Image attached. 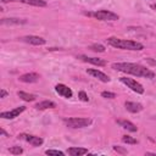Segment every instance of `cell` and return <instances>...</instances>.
Instances as JSON below:
<instances>
[{"mask_svg":"<svg viewBox=\"0 0 156 156\" xmlns=\"http://www.w3.org/2000/svg\"><path fill=\"white\" fill-rule=\"evenodd\" d=\"M112 68L124 72V73H129L136 77H145L149 79L155 78V73L152 71H150L149 68L138 65V63H130V62H115L112 63Z\"/></svg>","mask_w":156,"mask_h":156,"instance_id":"6da1fadb","label":"cell"},{"mask_svg":"<svg viewBox=\"0 0 156 156\" xmlns=\"http://www.w3.org/2000/svg\"><path fill=\"white\" fill-rule=\"evenodd\" d=\"M107 43L110 45H112L113 48L117 49H122V50H132V51H140L144 49V45L141 43L134 41V40H127V39H118L115 37H110L106 39Z\"/></svg>","mask_w":156,"mask_h":156,"instance_id":"7a4b0ae2","label":"cell"},{"mask_svg":"<svg viewBox=\"0 0 156 156\" xmlns=\"http://www.w3.org/2000/svg\"><path fill=\"white\" fill-rule=\"evenodd\" d=\"M63 123L69 128H84L91 124L90 118H80V117H72V118H63Z\"/></svg>","mask_w":156,"mask_h":156,"instance_id":"3957f363","label":"cell"},{"mask_svg":"<svg viewBox=\"0 0 156 156\" xmlns=\"http://www.w3.org/2000/svg\"><path fill=\"white\" fill-rule=\"evenodd\" d=\"M88 16H93L99 21H117L118 20V15L107 10H99L95 12H89L87 13Z\"/></svg>","mask_w":156,"mask_h":156,"instance_id":"277c9868","label":"cell"},{"mask_svg":"<svg viewBox=\"0 0 156 156\" xmlns=\"http://www.w3.org/2000/svg\"><path fill=\"white\" fill-rule=\"evenodd\" d=\"M119 80H121L123 84H126L128 88H130L133 91H135V93H138V94H143V93H144L143 85H141L140 83H138L136 80H134V79H132V78H127V77H121Z\"/></svg>","mask_w":156,"mask_h":156,"instance_id":"5b68a950","label":"cell"},{"mask_svg":"<svg viewBox=\"0 0 156 156\" xmlns=\"http://www.w3.org/2000/svg\"><path fill=\"white\" fill-rule=\"evenodd\" d=\"M24 110H26L24 106H20V107H16V108H13V110H11V111L1 112V113H0V117H1V118H5V119H12V118L17 117L18 115H21Z\"/></svg>","mask_w":156,"mask_h":156,"instance_id":"8992f818","label":"cell"},{"mask_svg":"<svg viewBox=\"0 0 156 156\" xmlns=\"http://www.w3.org/2000/svg\"><path fill=\"white\" fill-rule=\"evenodd\" d=\"M2 4L5 2H22V4H27V5H32V6H38V7H44L46 6V2L44 0H1Z\"/></svg>","mask_w":156,"mask_h":156,"instance_id":"52a82bcc","label":"cell"},{"mask_svg":"<svg viewBox=\"0 0 156 156\" xmlns=\"http://www.w3.org/2000/svg\"><path fill=\"white\" fill-rule=\"evenodd\" d=\"M22 41L32 44V45H44L46 43V40L41 37H37V35H26L23 38H21Z\"/></svg>","mask_w":156,"mask_h":156,"instance_id":"ba28073f","label":"cell"},{"mask_svg":"<svg viewBox=\"0 0 156 156\" xmlns=\"http://www.w3.org/2000/svg\"><path fill=\"white\" fill-rule=\"evenodd\" d=\"M55 90H56V93H57L58 95H61V96H63V98H66V99H69V98H72V95H73L72 90H71L67 85H65V84H56Z\"/></svg>","mask_w":156,"mask_h":156,"instance_id":"9c48e42d","label":"cell"},{"mask_svg":"<svg viewBox=\"0 0 156 156\" xmlns=\"http://www.w3.org/2000/svg\"><path fill=\"white\" fill-rule=\"evenodd\" d=\"M87 72H88V74L93 76L94 78H98L99 80H101V82H104V83H107V82H110V78H108V76H107V74H105L104 72L99 71V69H94V68H90V69H87Z\"/></svg>","mask_w":156,"mask_h":156,"instance_id":"30bf717a","label":"cell"},{"mask_svg":"<svg viewBox=\"0 0 156 156\" xmlns=\"http://www.w3.org/2000/svg\"><path fill=\"white\" fill-rule=\"evenodd\" d=\"M78 58H80L84 62H89L91 65H95V66H105L106 65V62L104 60L98 58V57H89V56H85V55H79Z\"/></svg>","mask_w":156,"mask_h":156,"instance_id":"8fae6325","label":"cell"},{"mask_svg":"<svg viewBox=\"0 0 156 156\" xmlns=\"http://www.w3.org/2000/svg\"><path fill=\"white\" fill-rule=\"evenodd\" d=\"M18 79H20L21 82H23V83H35V82H38V79H39V74H38V73H34V72L24 73V74L20 76Z\"/></svg>","mask_w":156,"mask_h":156,"instance_id":"7c38bea8","label":"cell"},{"mask_svg":"<svg viewBox=\"0 0 156 156\" xmlns=\"http://www.w3.org/2000/svg\"><path fill=\"white\" fill-rule=\"evenodd\" d=\"M18 138L24 139L26 141H28L29 144H32L33 146H40L43 144V139L40 136H35V135H20Z\"/></svg>","mask_w":156,"mask_h":156,"instance_id":"4fadbf2b","label":"cell"},{"mask_svg":"<svg viewBox=\"0 0 156 156\" xmlns=\"http://www.w3.org/2000/svg\"><path fill=\"white\" fill-rule=\"evenodd\" d=\"M124 106H126V108H127L129 112H132V113H136V112H140V111L143 110V105H141V104H139V102L126 101Z\"/></svg>","mask_w":156,"mask_h":156,"instance_id":"5bb4252c","label":"cell"},{"mask_svg":"<svg viewBox=\"0 0 156 156\" xmlns=\"http://www.w3.org/2000/svg\"><path fill=\"white\" fill-rule=\"evenodd\" d=\"M1 24H7V26H13V24H24L27 23V20L23 18H1L0 21Z\"/></svg>","mask_w":156,"mask_h":156,"instance_id":"9a60e30c","label":"cell"},{"mask_svg":"<svg viewBox=\"0 0 156 156\" xmlns=\"http://www.w3.org/2000/svg\"><path fill=\"white\" fill-rule=\"evenodd\" d=\"M117 123H118L121 127H123L124 129L129 130V132H136V130H138L136 126H135L134 123H132V122L127 121V119H118V121H117Z\"/></svg>","mask_w":156,"mask_h":156,"instance_id":"2e32d148","label":"cell"},{"mask_svg":"<svg viewBox=\"0 0 156 156\" xmlns=\"http://www.w3.org/2000/svg\"><path fill=\"white\" fill-rule=\"evenodd\" d=\"M54 107H56V104L50 101V100H44V101H40L35 105L37 110H46V108H54Z\"/></svg>","mask_w":156,"mask_h":156,"instance_id":"e0dca14e","label":"cell"},{"mask_svg":"<svg viewBox=\"0 0 156 156\" xmlns=\"http://www.w3.org/2000/svg\"><path fill=\"white\" fill-rule=\"evenodd\" d=\"M68 154L71 156H83V155L88 154V149H85V147H69Z\"/></svg>","mask_w":156,"mask_h":156,"instance_id":"ac0fdd59","label":"cell"},{"mask_svg":"<svg viewBox=\"0 0 156 156\" xmlns=\"http://www.w3.org/2000/svg\"><path fill=\"white\" fill-rule=\"evenodd\" d=\"M17 95H18L22 100H24V101H34V100L37 99V96H35L34 94H28V93H24V91H18Z\"/></svg>","mask_w":156,"mask_h":156,"instance_id":"d6986e66","label":"cell"},{"mask_svg":"<svg viewBox=\"0 0 156 156\" xmlns=\"http://www.w3.org/2000/svg\"><path fill=\"white\" fill-rule=\"evenodd\" d=\"M89 49H91L93 51H96V52H104L105 51V46L101 44H93L89 46Z\"/></svg>","mask_w":156,"mask_h":156,"instance_id":"ffe728a7","label":"cell"},{"mask_svg":"<svg viewBox=\"0 0 156 156\" xmlns=\"http://www.w3.org/2000/svg\"><path fill=\"white\" fill-rule=\"evenodd\" d=\"M122 141L126 143V144H136V139H134L133 136H129V135H123L122 136Z\"/></svg>","mask_w":156,"mask_h":156,"instance_id":"44dd1931","label":"cell"},{"mask_svg":"<svg viewBox=\"0 0 156 156\" xmlns=\"http://www.w3.org/2000/svg\"><path fill=\"white\" fill-rule=\"evenodd\" d=\"M9 151H10V154H12V155H20V154L23 152V149H22L21 146H11V147L9 149Z\"/></svg>","mask_w":156,"mask_h":156,"instance_id":"7402d4cb","label":"cell"},{"mask_svg":"<svg viewBox=\"0 0 156 156\" xmlns=\"http://www.w3.org/2000/svg\"><path fill=\"white\" fill-rule=\"evenodd\" d=\"M45 154H46V155H56V156H63V155H65L62 151H60V150H52V149L46 150Z\"/></svg>","mask_w":156,"mask_h":156,"instance_id":"603a6c76","label":"cell"},{"mask_svg":"<svg viewBox=\"0 0 156 156\" xmlns=\"http://www.w3.org/2000/svg\"><path fill=\"white\" fill-rule=\"evenodd\" d=\"M101 96L105 98V99H115L116 98V94L115 93H111V91H102L101 93Z\"/></svg>","mask_w":156,"mask_h":156,"instance_id":"cb8c5ba5","label":"cell"},{"mask_svg":"<svg viewBox=\"0 0 156 156\" xmlns=\"http://www.w3.org/2000/svg\"><path fill=\"white\" fill-rule=\"evenodd\" d=\"M78 98H79L82 101H88V100H89V98H88V95L85 94V91H79V93H78Z\"/></svg>","mask_w":156,"mask_h":156,"instance_id":"d4e9b609","label":"cell"},{"mask_svg":"<svg viewBox=\"0 0 156 156\" xmlns=\"http://www.w3.org/2000/svg\"><path fill=\"white\" fill-rule=\"evenodd\" d=\"M113 149H115L116 151L121 152V154H127V150H123V149H121L119 146H113Z\"/></svg>","mask_w":156,"mask_h":156,"instance_id":"484cf974","label":"cell"},{"mask_svg":"<svg viewBox=\"0 0 156 156\" xmlns=\"http://www.w3.org/2000/svg\"><path fill=\"white\" fill-rule=\"evenodd\" d=\"M6 95H7V91H6L5 89H1V90H0V98H5Z\"/></svg>","mask_w":156,"mask_h":156,"instance_id":"4316f807","label":"cell"},{"mask_svg":"<svg viewBox=\"0 0 156 156\" xmlns=\"http://www.w3.org/2000/svg\"><path fill=\"white\" fill-rule=\"evenodd\" d=\"M147 61L151 63V65H154V66H156V61H154L152 58H147Z\"/></svg>","mask_w":156,"mask_h":156,"instance_id":"83f0119b","label":"cell"},{"mask_svg":"<svg viewBox=\"0 0 156 156\" xmlns=\"http://www.w3.org/2000/svg\"><path fill=\"white\" fill-rule=\"evenodd\" d=\"M1 134H2L4 136H9V134H7V133H6V132H5L4 129H1Z\"/></svg>","mask_w":156,"mask_h":156,"instance_id":"f1b7e54d","label":"cell"},{"mask_svg":"<svg viewBox=\"0 0 156 156\" xmlns=\"http://www.w3.org/2000/svg\"><path fill=\"white\" fill-rule=\"evenodd\" d=\"M151 9H154V10H156V4H152V5H151Z\"/></svg>","mask_w":156,"mask_h":156,"instance_id":"f546056e","label":"cell"}]
</instances>
